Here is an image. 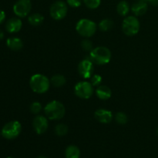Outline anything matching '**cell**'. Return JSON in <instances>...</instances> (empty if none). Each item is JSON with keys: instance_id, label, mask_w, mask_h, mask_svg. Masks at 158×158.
Masks as SVG:
<instances>
[{"instance_id": "cell-11", "label": "cell", "mask_w": 158, "mask_h": 158, "mask_svg": "<svg viewBox=\"0 0 158 158\" xmlns=\"http://www.w3.org/2000/svg\"><path fill=\"white\" fill-rule=\"evenodd\" d=\"M49 119L46 116L36 115L32 120V127L37 134H43L49 127Z\"/></svg>"}, {"instance_id": "cell-26", "label": "cell", "mask_w": 158, "mask_h": 158, "mask_svg": "<svg viewBox=\"0 0 158 158\" xmlns=\"http://www.w3.org/2000/svg\"><path fill=\"white\" fill-rule=\"evenodd\" d=\"M81 47L83 48L84 51L90 52L94 49V44H93L92 41H90L89 39L85 38L81 43Z\"/></svg>"}, {"instance_id": "cell-25", "label": "cell", "mask_w": 158, "mask_h": 158, "mask_svg": "<svg viewBox=\"0 0 158 158\" xmlns=\"http://www.w3.org/2000/svg\"><path fill=\"white\" fill-rule=\"evenodd\" d=\"M87 8L90 9H96L100 6L101 0H83Z\"/></svg>"}, {"instance_id": "cell-21", "label": "cell", "mask_w": 158, "mask_h": 158, "mask_svg": "<svg viewBox=\"0 0 158 158\" xmlns=\"http://www.w3.org/2000/svg\"><path fill=\"white\" fill-rule=\"evenodd\" d=\"M113 27H114V22L110 19H102L98 24L99 29L102 32H107V31L111 30Z\"/></svg>"}, {"instance_id": "cell-35", "label": "cell", "mask_w": 158, "mask_h": 158, "mask_svg": "<svg viewBox=\"0 0 158 158\" xmlns=\"http://www.w3.org/2000/svg\"><path fill=\"white\" fill-rule=\"evenodd\" d=\"M7 158H13V157H7Z\"/></svg>"}, {"instance_id": "cell-6", "label": "cell", "mask_w": 158, "mask_h": 158, "mask_svg": "<svg viewBox=\"0 0 158 158\" xmlns=\"http://www.w3.org/2000/svg\"><path fill=\"white\" fill-rule=\"evenodd\" d=\"M22 131V125L18 120H12L6 123L2 129L1 134L7 140L15 139Z\"/></svg>"}, {"instance_id": "cell-17", "label": "cell", "mask_w": 158, "mask_h": 158, "mask_svg": "<svg viewBox=\"0 0 158 158\" xmlns=\"http://www.w3.org/2000/svg\"><path fill=\"white\" fill-rule=\"evenodd\" d=\"M80 151L78 147L75 145H69L65 151V158H80Z\"/></svg>"}, {"instance_id": "cell-34", "label": "cell", "mask_w": 158, "mask_h": 158, "mask_svg": "<svg viewBox=\"0 0 158 158\" xmlns=\"http://www.w3.org/2000/svg\"><path fill=\"white\" fill-rule=\"evenodd\" d=\"M157 136H158V127H157Z\"/></svg>"}, {"instance_id": "cell-15", "label": "cell", "mask_w": 158, "mask_h": 158, "mask_svg": "<svg viewBox=\"0 0 158 158\" xmlns=\"http://www.w3.org/2000/svg\"><path fill=\"white\" fill-rule=\"evenodd\" d=\"M96 95L100 100H107L112 96V91L109 86L106 85H100L97 86L95 90Z\"/></svg>"}, {"instance_id": "cell-23", "label": "cell", "mask_w": 158, "mask_h": 158, "mask_svg": "<svg viewBox=\"0 0 158 158\" xmlns=\"http://www.w3.org/2000/svg\"><path fill=\"white\" fill-rule=\"evenodd\" d=\"M114 119H115L116 122L120 125L126 124L128 121L127 115L123 112L117 113L115 116H114Z\"/></svg>"}, {"instance_id": "cell-32", "label": "cell", "mask_w": 158, "mask_h": 158, "mask_svg": "<svg viewBox=\"0 0 158 158\" xmlns=\"http://www.w3.org/2000/svg\"><path fill=\"white\" fill-rule=\"evenodd\" d=\"M138 1H142V2H148V0H138Z\"/></svg>"}, {"instance_id": "cell-30", "label": "cell", "mask_w": 158, "mask_h": 158, "mask_svg": "<svg viewBox=\"0 0 158 158\" xmlns=\"http://www.w3.org/2000/svg\"><path fill=\"white\" fill-rule=\"evenodd\" d=\"M148 3L151 4L153 6H158V0H148Z\"/></svg>"}, {"instance_id": "cell-29", "label": "cell", "mask_w": 158, "mask_h": 158, "mask_svg": "<svg viewBox=\"0 0 158 158\" xmlns=\"http://www.w3.org/2000/svg\"><path fill=\"white\" fill-rule=\"evenodd\" d=\"M6 19V13L4 11L0 10V25L3 23Z\"/></svg>"}, {"instance_id": "cell-5", "label": "cell", "mask_w": 158, "mask_h": 158, "mask_svg": "<svg viewBox=\"0 0 158 158\" xmlns=\"http://www.w3.org/2000/svg\"><path fill=\"white\" fill-rule=\"evenodd\" d=\"M140 29V23L138 19L134 15H128L124 18L122 23V30L127 36L137 35Z\"/></svg>"}, {"instance_id": "cell-1", "label": "cell", "mask_w": 158, "mask_h": 158, "mask_svg": "<svg viewBox=\"0 0 158 158\" xmlns=\"http://www.w3.org/2000/svg\"><path fill=\"white\" fill-rule=\"evenodd\" d=\"M44 114L50 120H60L65 116L66 108L61 102L52 100L44 106Z\"/></svg>"}, {"instance_id": "cell-24", "label": "cell", "mask_w": 158, "mask_h": 158, "mask_svg": "<svg viewBox=\"0 0 158 158\" xmlns=\"http://www.w3.org/2000/svg\"><path fill=\"white\" fill-rule=\"evenodd\" d=\"M29 109H30V111L32 114H35V115H38L41 112L42 110H43V106H42L40 102L35 101L31 103Z\"/></svg>"}, {"instance_id": "cell-7", "label": "cell", "mask_w": 158, "mask_h": 158, "mask_svg": "<svg viewBox=\"0 0 158 158\" xmlns=\"http://www.w3.org/2000/svg\"><path fill=\"white\" fill-rule=\"evenodd\" d=\"M94 86L89 81H80L74 86V93L76 96L83 100H88L93 96Z\"/></svg>"}, {"instance_id": "cell-16", "label": "cell", "mask_w": 158, "mask_h": 158, "mask_svg": "<svg viewBox=\"0 0 158 158\" xmlns=\"http://www.w3.org/2000/svg\"><path fill=\"white\" fill-rule=\"evenodd\" d=\"M6 45L12 50L19 51L23 49V42L18 37H11L6 40Z\"/></svg>"}, {"instance_id": "cell-8", "label": "cell", "mask_w": 158, "mask_h": 158, "mask_svg": "<svg viewBox=\"0 0 158 158\" xmlns=\"http://www.w3.org/2000/svg\"><path fill=\"white\" fill-rule=\"evenodd\" d=\"M68 12L67 3L63 1H56L49 8V14L55 20H62L66 16Z\"/></svg>"}, {"instance_id": "cell-2", "label": "cell", "mask_w": 158, "mask_h": 158, "mask_svg": "<svg viewBox=\"0 0 158 158\" xmlns=\"http://www.w3.org/2000/svg\"><path fill=\"white\" fill-rule=\"evenodd\" d=\"M50 80L41 73L34 74L29 80V86L34 93L43 94L47 92L50 87Z\"/></svg>"}, {"instance_id": "cell-9", "label": "cell", "mask_w": 158, "mask_h": 158, "mask_svg": "<svg viewBox=\"0 0 158 158\" xmlns=\"http://www.w3.org/2000/svg\"><path fill=\"white\" fill-rule=\"evenodd\" d=\"M32 9L30 0H18L13 6V12L19 18L29 16Z\"/></svg>"}, {"instance_id": "cell-28", "label": "cell", "mask_w": 158, "mask_h": 158, "mask_svg": "<svg viewBox=\"0 0 158 158\" xmlns=\"http://www.w3.org/2000/svg\"><path fill=\"white\" fill-rule=\"evenodd\" d=\"M66 3L72 8H78L81 6L82 0H66Z\"/></svg>"}, {"instance_id": "cell-3", "label": "cell", "mask_w": 158, "mask_h": 158, "mask_svg": "<svg viewBox=\"0 0 158 158\" xmlns=\"http://www.w3.org/2000/svg\"><path fill=\"white\" fill-rule=\"evenodd\" d=\"M111 56V51L106 46H97L89 52V60L98 66H103L109 63Z\"/></svg>"}, {"instance_id": "cell-14", "label": "cell", "mask_w": 158, "mask_h": 158, "mask_svg": "<svg viewBox=\"0 0 158 158\" xmlns=\"http://www.w3.org/2000/svg\"><path fill=\"white\" fill-rule=\"evenodd\" d=\"M131 11L135 15V16H140L144 15L148 9V5L146 2L138 1L134 3L131 6Z\"/></svg>"}, {"instance_id": "cell-36", "label": "cell", "mask_w": 158, "mask_h": 158, "mask_svg": "<svg viewBox=\"0 0 158 158\" xmlns=\"http://www.w3.org/2000/svg\"></svg>"}, {"instance_id": "cell-10", "label": "cell", "mask_w": 158, "mask_h": 158, "mask_svg": "<svg viewBox=\"0 0 158 158\" xmlns=\"http://www.w3.org/2000/svg\"><path fill=\"white\" fill-rule=\"evenodd\" d=\"M77 70L82 78L90 79L94 75V63L89 59H84L78 64Z\"/></svg>"}, {"instance_id": "cell-12", "label": "cell", "mask_w": 158, "mask_h": 158, "mask_svg": "<svg viewBox=\"0 0 158 158\" xmlns=\"http://www.w3.org/2000/svg\"><path fill=\"white\" fill-rule=\"evenodd\" d=\"M94 117L96 120L100 123L107 124L112 121L114 116L113 115V113L110 110L106 109H98L94 113Z\"/></svg>"}, {"instance_id": "cell-18", "label": "cell", "mask_w": 158, "mask_h": 158, "mask_svg": "<svg viewBox=\"0 0 158 158\" xmlns=\"http://www.w3.org/2000/svg\"><path fill=\"white\" fill-rule=\"evenodd\" d=\"M66 83V77L61 74L53 75L50 79V83L55 87H62Z\"/></svg>"}, {"instance_id": "cell-31", "label": "cell", "mask_w": 158, "mask_h": 158, "mask_svg": "<svg viewBox=\"0 0 158 158\" xmlns=\"http://www.w3.org/2000/svg\"><path fill=\"white\" fill-rule=\"evenodd\" d=\"M3 37H4V33H3L2 31L0 30V40H2Z\"/></svg>"}, {"instance_id": "cell-22", "label": "cell", "mask_w": 158, "mask_h": 158, "mask_svg": "<svg viewBox=\"0 0 158 158\" xmlns=\"http://www.w3.org/2000/svg\"><path fill=\"white\" fill-rule=\"evenodd\" d=\"M55 133L59 137H63L68 133V127L64 123H58L55 127Z\"/></svg>"}, {"instance_id": "cell-4", "label": "cell", "mask_w": 158, "mask_h": 158, "mask_svg": "<svg viewBox=\"0 0 158 158\" xmlns=\"http://www.w3.org/2000/svg\"><path fill=\"white\" fill-rule=\"evenodd\" d=\"M77 33L84 38H90L97 30V25L93 20L89 19H81L76 24Z\"/></svg>"}, {"instance_id": "cell-27", "label": "cell", "mask_w": 158, "mask_h": 158, "mask_svg": "<svg viewBox=\"0 0 158 158\" xmlns=\"http://www.w3.org/2000/svg\"><path fill=\"white\" fill-rule=\"evenodd\" d=\"M90 80V83H92V85L94 86H99L101 85L102 81V77L100 75H98V74H94V75L91 77V78L89 79Z\"/></svg>"}, {"instance_id": "cell-19", "label": "cell", "mask_w": 158, "mask_h": 158, "mask_svg": "<svg viewBox=\"0 0 158 158\" xmlns=\"http://www.w3.org/2000/svg\"><path fill=\"white\" fill-rule=\"evenodd\" d=\"M130 9H131V7H130L129 3L127 1H124V0L120 1L117 6V13L121 15V16H127Z\"/></svg>"}, {"instance_id": "cell-13", "label": "cell", "mask_w": 158, "mask_h": 158, "mask_svg": "<svg viewBox=\"0 0 158 158\" xmlns=\"http://www.w3.org/2000/svg\"><path fill=\"white\" fill-rule=\"evenodd\" d=\"M23 27V22L19 17L9 19L6 24V31L9 33H16L19 32Z\"/></svg>"}, {"instance_id": "cell-20", "label": "cell", "mask_w": 158, "mask_h": 158, "mask_svg": "<svg viewBox=\"0 0 158 158\" xmlns=\"http://www.w3.org/2000/svg\"><path fill=\"white\" fill-rule=\"evenodd\" d=\"M44 21V16L40 13H33L28 16V22L33 26H40Z\"/></svg>"}, {"instance_id": "cell-33", "label": "cell", "mask_w": 158, "mask_h": 158, "mask_svg": "<svg viewBox=\"0 0 158 158\" xmlns=\"http://www.w3.org/2000/svg\"><path fill=\"white\" fill-rule=\"evenodd\" d=\"M38 158H47V157H43V156H40V157H39Z\"/></svg>"}]
</instances>
